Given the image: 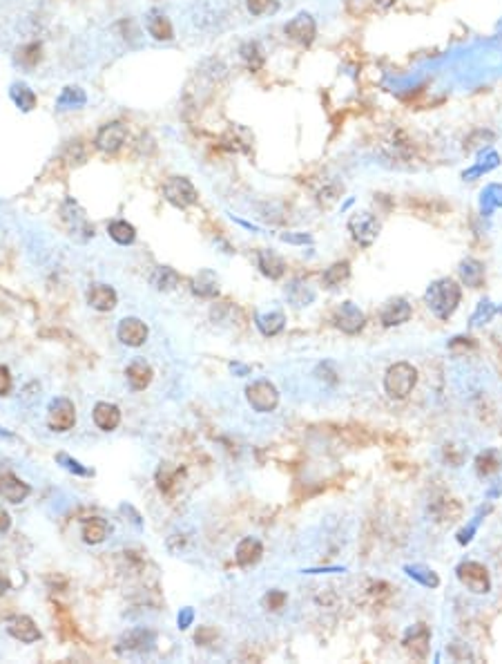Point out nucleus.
<instances>
[{
    "instance_id": "42",
    "label": "nucleus",
    "mask_w": 502,
    "mask_h": 664,
    "mask_svg": "<svg viewBox=\"0 0 502 664\" xmlns=\"http://www.w3.org/2000/svg\"><path fill=\"white\" fill-rule=\"evenodd\" d=\"M286 600H288V595L283 593V591H271L266 597H263V604H266V608H271V611H281L283 608V604H286Z\"/></svg>"
},
{
    "instance_id": "13",
    "label": "nucleus",
    "mask_w": 502,
    "mask_h": 664,
    "mask_svg": "<svg viewBox=\"0 0 502 664\" xmlns=\"http://www.w3.org/2000/svg\"><path fill=\"white\" fill-rule=\"evenodd\" d=\"M283 31H286V36L291 41H295L299 45H310L315 41V36H317V23H315V19H313L310 14L301 11V14L295 16V19H291L286 23Z\"/></svg>"
},
{
    "instance_id": "27",
    "label": "nucleus",
    "mask_w": 502,
    "mask_h": 664,
    "mask_svg": "<svg viewBox=\"0 0 502 664\" xmlns=\"http://www.w3.org/2000/svg\"><path fill=\"white\" fill-rule=\"evenodd\" d=\"M286 327V315L283 311H268V313H257V329L266 338H273L281 334Z\"/></svg>"
},
{
    "instance_id": "7",
    "label": "nucleus",
    "mask_w": 502,
    "mask_h": 664,
    "mask_svg": "<svg viewBox=\"0 0 502 664\" xmlns=\"http://www.w3.org/2000/svg\"><path fill=\"white\" fill-rule=\"evenodd\" d=\"M61 215H63V222L70 228V235L76 237V240H90L94 237V226L90 224L85 210H83L74 199H67L61 208Z\"/></svg>"
},
{
    "instance_id": "30",
    "label": "nucleus",
    "mask_w": 502,
    "mask_h": 664,
    "mask_svg": "<svg viewBox=\"0 0 502 664\" xmlns=\"http://www.w3.org/2000/svg\"><path fill=\"white\" fill-rule=\"evenodd\" d=\"M500 468H502V456L493 447H489V450H484L476 456V472L480 476H491L500 472Z\"/></svg>"
},
{
    "instance_id": "10",
    "label": "nucleus",
    "mask_w": 502,
    "mask_h": 664,
    "mask_svg": "<svg viewBox=\"0 0 502 664\" xmlns=\"http://www.w3.org/2000/svg\"><path fill=\"white\" fill-rule=\"evenodd\" d=\"M335 327L348 336H357L360 331L366 327V315L355 302L346 300L340 305L338 311H335Z\"/></svg>"
},
{
    "instance_id": "49",
    "label": "nucleus",
    "mask_w": 502,
    "mask_h": 664,
    "mask_svg": "<svg viewBox=\"0 0 502 664\" xmlns=\"http://www.w3.org/2000/svg\"><path fill=\"white\" fill-rule=\"evenodd\" d=\"M373 3L380 7V9H389V7H393L397 0H373Z\"/></svg>"
},
{
    "instance_id": "24",
    "label": "nucleus",
    "mask_w": 502,
    "mask_h": 664,
    "mask_svg": "<svg viewBox=\"0 0 502 664\" xmlns=\"http://www.w3.org/2000/svg\"><path fill=\"white\" fill-rule=\"evenodd\" d=\"M192 293L204 297V300H212V297L219 295V280L210 269H204L192 280Z\"/></svg>"
},
{
    "instance_id": "19",
    "label": "nucleus",
    "mask_w": 502,
    "mask_h": 664,
    "mask_svg": "<svg viewBox=\"0 0 502 664\" xmlns=\"http://www.w3.org/2000/svg\"><path fill=\"white\" fill-rule=\"evenodd\" d=\"M92 419H94V425L103 431H114L116 427L121 425V409L116 407L114 403H105L100 401L94 405L92 409Z\"/></svg>"
},
{
    "instance_id": "41",
    "label": "nucleus",
    "mask_w": 502,
    "mask_h": 664,
    "mask_svg": "<svg viewBox=\"0 0 502 664\" xmlns=\"http://www.w3.org/2000/svg\"><path fill=\"white\" fill-rule=\"evenodd\" d=\"M19 58H21V63L25 65V68H33V65L41 61V45L31 43V45L23 47L21 52H19Z\"/></svg>"
},
{
    "instance_id": "4",
    "label": "nucleus",
    "mask_w": 502,
    "mask_h": 664,
    "mask_svg": "<svg viewBox=\"0 0 502 664\" xmlns=\"http://www.w3.org/2000/svg\"><path fill=\"white\" fill-rule=\"evenodd\" d=\"M346 228H348L350 237L355 240V244H360L362 248L373 246L375 240H377V235H380V222H377L375 215L368 213V210H362V213L350 215Z\"/></svg>"
},
{
    "instance_id": "48",
    "label": "nucleus",
    "mask_w": 502,
    "mask_h": 664,
    "mask_svg": "<svg viewBox=\"0 0 502 664\" xmlns=\"http://www.w3.org/2000/svg\"><path fill=\"white\" fill-rule=\"evenodd\" d=\"M7 588H9V579H7L3 573H0V597H3V595L7 593Z\"/></svg>"
},
{
    "instance_id": "9",
    "label": "nucleus",
    "mask_w": 502,
    "mask_h": 664,
    "mask_svg": "<svg viewBox=\"0 0 502 664\" xmlns=\"http://www.w3.org/2000/svg\"><path fill=\"white\" fill-rule=\"evenodd\" d=\"M125 139H127V128L121 121H110V123L98 128L96 137H94V145L100 153L114 155L123 148Z\"/></svg>"
},
{
    "instance_id": "37",
    "label": "nucleus",
    "mask_w": 502,
    "mask_h": 664,
    "mask_svg": "<svg viewBox=\"0 0 502 664\" xmlns=\"http://www.w3.org/2000/svg\"><path fill=\"white\" fill-rule=\"evenodd\" d=\"M498 206H502V186L493 184L482 193L480 208H482V215H491V210H496Z\"/></svg>"
},
{
    "instance_id": "21",
    "label": "nucleus",
    "mask_w": 502,
    "mask_h": 664,
    "mask_svg": "<svg viewBox=\"0 0 502 664\" xmlns=\"http://www.w3.org/2000/svg\"><path fill=\"white\" fill-rule=\"evenodd\" d=\"M7 630H9L11 638L21 640V642H25V644H33V642L41 640V630H38L36 622H33L31 618H27V616L14 618V620L9 622Z\"/></svg>"
},
{
    "instance_id": "40",
    "label": "nucleus",
    "mask_w": 502,
    "mask_h": 664,
    "mask_svg": "<svg viewBox=\"0 0 502 664\" xmlns=\"http://www.w3.org/2000/svg\"><path fill=\"white\" fill-rule=\"evenodd\" d=\"M442 454H444V461L449 463V466H454V468H460L462 463H464V459H466V447H462V445H444V450H442Z\"/></svg>"
},
{
    "instance_id": "43",
    "label": "nucleus",
    "mask_w": 502,
    "mask_h": 664,
    "mask_svg": "<svg viewBox=\"0 0 502 664\" xmlns=\"http://www.w3.org/2000/svg\"><path fill=\"white\" fill-rule=\"evenodd\" d=\"M9 389H11V374H9L7 367L0 364V396L9 394Z\"/></svg>"
},
{
    "instance_id": "47",
    "label": "nucleus",
    "mask_w": 502,
    "mask_h": 664,
    "mask_svg": "<svg viewBox=\"0 0 502 664\" xmlns=\"http://www.w3.org/2000/svg\"><path fill=\"white\" fill-rule=\"evenodd\" d=\"M281 240L283 242H288V244H306V242H310V237L308 235H281Z\"/></svg>"
},
{
    "instance_id": "31",
    "label": "nucleus",
    "mask_w": 502,
    "mask_h": 664,
    "mask_svg": "<svg viewBox=\"0 0 502 664\" xmlns=\"http://www.w3.org/2000/svg\"><path fill=\"white\" fill-rule=\"evenodd\" d=\"M348 277H350V262H348V260H342V262L330 264V267H328V269L324 271V275H322L326 289L340 287L342 282H346Z\"/></svg>"
},
{
    "instance_id": "23",
    "label": "nucleus",
    "mask_w": 502,
    "mask_h": 664,
    "mask_svg": "<svg viewBox=\"0 0 502 664\" xmlns=\"http://www.w3.org/2000/svg\"><path fill=\"white\" fill-rule=\"evenodd\" d=\"M110 533H112L110 523L105 519H100V517H90V519L83 521V526H80V537H83V541L90 543V546L103 543L110 537Z\"/></svg>"
},
{
    "instance_id": "14",
    "label": "nucleus",
    "mask_w": 502,
    "mask_h": 664,
    "mask_svg": "<svg viewBox=\"0 0 502 664\" xmlns=\"http://www.w3.org/2000/svg\"><path fill=\"white\" fill-rule=\"evenodd\" d=\"M116 336L119 340L125 344V347H143L150 331H147V325L141 320V318H134V315H127L119 322L116 327Z\"/></svg>"
},
{
    "instance_id": "17",
    "label": "nucleus",
    "mask_w": 502,
    "mask_h": 664,
    "mask_svg": "<svg viewBox=\"0 0 502 664\" xmlns=\"http://www.w3.org/2000/svg\"><path fill=\"white\" fill-rule=\"evenodd\" d=\"M261 555H263V546L257 537H244L237 543V548H234V559H237V563L241 568L257 566Z\"/></svg>"
},
{
    "instance_id": "8",
    "label": "nucleus",
    "mask_w": 502,
    "mask_h": 664,
    "mask_svg": "<svg viewBox=\"0 0 502 664\" xmlns=\"http://www.w3.org/2000/svg\"><path fill=\"white\" fill-rule=\"evenodd\" d=\"M76 425V407L70 398H56L47 409V427L52 431H70Z\"/></svg>"
},
{
    "instance_id": "1",
    "label": "nucleus",
    "mask_w": 502,
    "mask_h": 664,
    "mask_svg": "<svg viewBox=\"0 0 502 664\" xmlns=\"http://www.w3.org/2000/svg\"><path fill=\"white\" fill-rule=\"evenodd\" d=\"M460 300H462V289L458 282L451 277L433 280L424 293V302L438 320H449L451 315L458 311Z\"/></svg>"
},
{
    "instance_id": "33",
    "label": "nucleus",
    "mask_w": 502,
    "mask_h": 664,
    "mask_svg": "<svg viewBox=\"0 0 502 664\" xmlns=\"http://www.w3.org/2000/svg\"><path fill=\"white\" fill-rule=\"evenodd\" d=\"M286 297L295 307H308V305L315 302V291L306 285V282L295 280L293 285L286 289Z\"/></svg>"
},
{
    "instance_id": "2",
    "label": "nucleus",
    "mask_w": 502,
    "mask_h": 664,
    "mask_svg": "<svg viewBox=\"0 0 502 664\" xmlns=\"http://www.w3.org/2000/svg\"><path fill=\"white\" fill-rule=\"evenodd\" d=\"M417 385V369L411 362H395L384 374V392L395 401H404Z\"/></svg>"
},
{
    "instance_id": "12",
    "label": "nucleus",
    "mask_w": 502,
    "mask_h": 664,
    "mask_svg": "<svg viewBox=\"0 0 502 664\" xmlns=\"http://www.w3.org/2000/svg\"><path fill=\"white\" fill-rule=\"evenodd\" d=\"M157 635L150 628H130L119 640L116 651L119 653H145L155 649Z\"/></svg>"
},
{
    "instance_id": "50",
    "label": "nucleus",
    "mask_w": 502,
    "mask_h": 664,
    "mask_svg": "<svg viewBox=\"0 0 502 664\" xmlns=\"http://www.w3.org/2000/svg\"><path fill=\"white\" fill-rule=\"evenodd\" d=\"M230 367H232V372H239V374L248 372V367H244V364H230Z\"/></svg>"
},
{
    "instance_id": "15",
    "label": "nucleus",
    "mask_w": 502,
    "mask_h": 664,
    "mask_svg": "<svg viewBox=\"0 0 502 664\" xmlns=\"http://www.w3.org/2000/svg\"><path fill=\"white\" fill-rule=\"evenodd\" d=\"M413 307L404 297H391V300L380 309V322L384 327H399L411 320Z\"/></svg>"
},
{
    "instance_id": "16",
    "label": "nucleus",
    "mask_w": 502,
    "mask_h": 664,
    "mask_svg": "<svg viewBox=\"0 0 502 664\" xmlns=\"http://www.w3.org/2000/svg\"><path fill=\"white\" fill-rule=\"evenodd\" d=\"M31 494L29 484H25L23 479H19L16 474L7 472L0 476V496L9 504H23L27 496Z\"/></svg>"
},
{
    "instance_id": "29",
    "label": "nucleus",
    "mask_w": 502,
    "mask_h": 664,
    "mask_svg": "<svg viewBox=\"0 0 502 664\" xmlns=\"http://www.w3.org/2000/svg\"><path fill=\"white\" fill-rule=\"evenodd\" d=\"M239 54H241V61L246 63V68H248L250 72H259V70L263 68L266 54H263V47H261L257 41L244 43L241 49H239Z\"/></svg>"
},
{
    "instance_id": "3",
    "label": "nucleus",
    "mask_w": 502,
    "mask_h": 664,
    "mask_svg": "<svg viewBox=\"0 0 502 664\" xmlns=\"http://www.w3.org/2000/svg\"><path fill=\"white\" fill-rule=\"evenodd\" d=\"M456 577L458 582L469 591V593H476V595H487L491 591V577H489V571L484 563L480 561H474V559H464L458 563L456 568Z\"/></svg>"
},
{
    "instance_id": "22",
    "label": "nucleus",
    "mask_w": 502,
    "mask_h": 664,
    "mask_svg": "<svg viewBox=\"0 0 502 664\" xmlns=\"http://www.w3.org/2000/svg\"><path fill=\"white\" fill-rule=\"evenodd\" d=\"M257 267L266 277H271V280H279V277H283V273H286V262H283L281 255L271 251V248H261V251L257 253Z\"/></svg>"
},
{
    "instance_id": "18",
    "label": "nucleus",
    "mask_w": 502,
    "mask_h": 664,
    "mask_svg": "<svg viewBox=\"0 0 502 664\" xmlns=\"http://www.w3.org/2000/svg\"><path fill=\"white\" fill-rule=\"evenodd\" d=\"M152 367H150V362H145L143 358H134L127 367H125V378H127V385L134 389V392H141L145 389L150 383H152Z\"/></svg>"
},
{
    "instance_id": "39",
    "label": "nucleus",
    "mask_w": 502,
    "mask_h": 664,
    "mask_svg": "<svg viewBox=\"0 0 502 664\" xmlns=\"http://www.w3.org/2000/svg\"><path fill=\"white\" fill-rule=\"evenodd\" d=\"M246 7L253 16H268V14H275L279 9V3L277 0H246Z\"/></svg>"
},
{
    "instance_id": "36",
    "label": "nucleus",
    "mask_w": 502,
    "mask_h": 664,
    "mask_svg": "<svg viewBox=\"0 0 502 664\" xmlns=\"http://www.w3.org/2000/svg\"><path fill=\"white\" fill-rule=\"evenodd\" d=\"M498 311H500V309H498L491 300H482V302L478 305V309L474 311V315H471V320H469V325H471V327L487 325Z\"/></svg>"
},
{
    "instance_id": "38",
    "label": "nucleus",
    "mask_w": 502,
    "mask_h": 664,
    "mask_svg": "<svg viewBox=\"0 0 502 664\" xmlns=\"http://www.w3.org/2000/svg\"><path fill=\"white\" fill-rule=\"evenodd\" d=\"M56 461L61 463V466H63V468H65L67 472H74V474H78V476H92V474H94V470L85 468V466H83L80 461L72 459L70 454H65V452L56 454Z\"/></svg>"
},
{
    "instance_id": "45",
    "label": "nucleus",
    "mask_w": 502,
    "mask_h": 664,
    "mask_svg": "<svg viewBox=\"0 0 502 664\" xmlns=\"http://www.w3.org/2000/svg\"><path fill=\"white\" fill-rule=\"evenodd\" d=\"M210 638H216V630H214V628L204 626V628H199V630H197V638H194V640H197L199 644H208V640H210Z\"/></svg>"
},
{
    "instance_id": "35",
    "label": "nucleus",
    "mask_w": 502,
    "mask_h": 664,
    "mask_svg": "<svg viewBox=\"0 0 502 664\" xmlns=\"http://www.w3.org/2000/svg\"><path fill=\"white\" fill-rule=\"evenodd\" d=\"M489 510H491V506H482V508H478L476 517H474L471 521H469V523L460 530V533H458V543H460V546H466L469 541L474 539V535L478 533V526H480V521H482L484 517H487Z\"/></svg>"
},
{
    "instance_id": "25",
    "label": "nucleus",
    "mask_w": 502,
    "mask_h": 664,
    "mask_svg": "<svg viewBox=\"0 0 502 664\" xmlns=\"http://www.w3.org/2000/svg\"><path fill=\"white\" fill-rule=\"evenodd\" d=\"M460 277L469 289H480L484 285V264L474 260V257L462 260L460 262Z\"/></svg>"
},
{
    "instance_id": "6",
    "label": "nucleus",
    "mask_w": 502,
    "mask_h": 664,
    "mask_svg": "<svg viewBox=\"0 0 502 664\" xmlns=\"http://www.w3.org/2000/svg\"><path fill=\"white\" fill-rule=\"evenodd\" d=\"M246 401L259 414H271L279 405V392L271 380H255L246 387Z\"/></svg>"
},
{
    "instance_id": "11",
    "label": "nucleus",
    "mask_w": 502,
    "mask_h": 664,
    "mask_svg": "<svg viewBox=\"0 0 502 664\" xmlns=\"http://www.w3.org/2000/svg\"><path fill=\"white\" fill-rule=\"evenodd\" d=\"M404 649L415 660H427L431 653V628L427 624H413L407 628L404 638H402Z\"/></svg>"
},
{
    "instance_id": "46",
    "label": "nucleus",
    "mask_w": 502,
    "mask_h": 664,
    "mask_svg": "<svg viewBox=\"0 0 502 664\" xmlns=\"http://www.w3.org/2000/svg\"><path fill=\"white\" fill-rule=\"evenodd\" d=\"M9 528H11V517H9V512L0 506V535H5Z\"/></svg>"
},
{
    "instance_id": "20",
    "label": "nucleus",
    "mask_w": 502,
    "mask_h": 664,
    "mask_svg": "<svg viewBox=\"0 0 502 664\" xmlns=\"http://www.w3.org/2000/svg\"><path fill=\"white\" fill-rule=\"evenodd\" d=\"M116 302H119V295H116V291L110 285H100V282H96V285H92L88 291V305L94 311H103V313L112 311L116 307Z\"/></svg>"
},
{
    "instance_id": "28",
    "label": "nucleus",
    "mask_w": 502,
    "mask_h": 664,
    "mask_svg": "<svg viewBox=\"0 0 502 664\" xmlns=\"http://www.w3.org/2000/svg\"><path fill=\"white\" fill-rule=\"evenodd\" d=\"M404 573L413 579V582H417L424 588H438L440 586L438 573L429 566H424V563H409V566H404Z\"/></svg>"
},
{
    "instance_id": "26",
    "label": "nucleus",
    "mask_w": 502,
    "mask_h": 664,
    "mask_svg": "<svg viewBox=\"0 0 502 664\" xmlns=\"http://www.w3.org/2000/svg\"><path fill=\"white\" fill-rule=\"evenodd\" d=\"M147 34L159 43H167L174 39V27L165 14H152L147 19Z\"/></svg>"
},
{
    "instance_id": "34",
    "label": "nucleus",
    "mask_w": 502,
    "mask_h": 664,
    "mask_svg": "<svg viewBox=\"0 0 502 664\" xmlns=\"http://www.w3.org/2000/svg\"><path fill=\"white\" fill-rule=\"evenodd\" d=\"M179 282H181V275L172 267H159L152 273V287L159 291H172L179 287Z\"/></svg>"
},
{
    "instance_id": "5",
    "label": "nucleus",
    "mask_w": 502,
    "mask_h": 664,
    "mask_svg": "<svg viewBox=\"0 0 502 664\" xmlns=\"http://www.w3.org/2000/svg\"><path fill=\"white\" fill-rule=\"evenodd\" d=\"M163 197L174 208H190L199 202V190L188 177H170L163 184Z\"/></svg>"
},
{
    "instance_id": "44",
    "label": "nucleus",
    "mask_w": 502,
    "mask_h": 664,
    "mask_svg": "<svg viewBox=\"0 0 502 664\" xmlns=\"http://www.w3.org/2000/svg\"><path fill=\"white\" fill-rule=\"evenodd\" d=\"M192 620H194V611L190 606L181 608V613H179V628H188L192 624Z\"/></svg>"
},
{
    "instance_id": "32",
    "label": "nucleus",
    "mask_w": 502,
    "mask_h": 664,
    "mask_svg": "<svg viewBox=\"0 0 502 664\" xmlns=\"http://www.w3.org/2000/svg\"><path fill=\"white\" fill-rule=\"evenodd\" d=\"M108 233L116 244H121V246H130V244H134V240H137V228L125 220H114L108 226Z\"/></svg>"
}]
</instances>
